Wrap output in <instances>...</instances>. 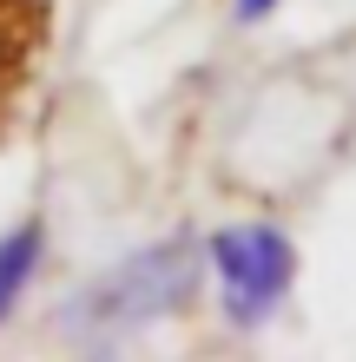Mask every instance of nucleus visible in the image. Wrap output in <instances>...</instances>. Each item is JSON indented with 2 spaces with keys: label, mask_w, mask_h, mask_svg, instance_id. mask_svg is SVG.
<instances>
[{
  "label": "nucleus",
  "mask_w": 356,
  "mask_h": 362,
  "mask_svg": "<svg viewBox=\"0 0 356 362\" xmlns=\"http://www.w3.org/2000/svg\"><path fill=\"white\" fill-rule=\"evenodd\" d=\"M198 284V250L192 244H152V250H132L125 264H113L99 284L67 310V329L73 336H125V329H145L152 316L178 310Z\"/></svg>",
  "instance_id": "obj_1"
},
{
  "label": "nucleus",
  "mask_w": 356,
  "mask_h": 362,
  "mask_svg": "<svg viewBox=\"0 0 356 362\" xmlns=\"http://www.w3.org/2000/svg\"><path fill=\"white\" fill-rule=\"evenodd\" d=\"M212 270H218V290H224V316L231 323H264L270 310L284 303L290 276H297V250H290L284 230L270 224H231L212 238Z\"/></svg>",
  "instance_id": "obj_2"
},
{
  "label": "nucleus",
  "mask_w": 356,
  "mask_h": 362,
  "mask_svg": "<svg viewBox=\"0 0 356 362\" xmlns=\"http://www.w3.org/2000/svg\"><path fill=\"white\" fill-rule=\"evenodd\" d=\"M40 250H47V230H40V224H20V230L0 238V323H7L13 303L27 296L33 270H40Z\"/></svg>",
  "instance_id": "obj_3"
},
{
  "label": "nucleus",
  "mask_w": 356,
  "mask_h": 362,
  "mask_svg": "<svg viewBox=\"0 0 356 362\" xmlns=\"http://www.w3.org/2000/svg\"><path fill=\"white\" fill-rule=\"evenodd\" d=\"M20 59H27V27H20L13 0H0V99H7L13 73H20Z\"/></svg>",
  "instance_id": "obj_4"
},
{
  "label": "nucleus",
  "mask_w": 356,
  "mask_h": 362,
  "mask_svg": "<svg viewBox=\"0 0 356 362\" xmlns=\"http://www.w3.org/2000/svg\"><path fill=\"white\" fill-rule=\"evenodd\" d=\"M270 7H284V0H238V20H264Z\"/></svg>",
  "instance_id": "obj_5"
}]
</instances>
